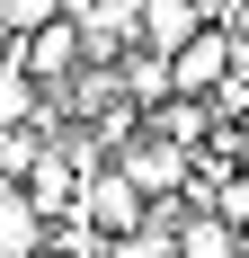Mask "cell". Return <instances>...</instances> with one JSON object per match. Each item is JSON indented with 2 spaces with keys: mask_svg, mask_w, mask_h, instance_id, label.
<instances>
[{
  "mask_svg": "<svg viewBox=\"0 0 249 258\" xmlns=\"http://www.w3.org/2000/svg\"><path fill=\"white\" fill-rule=\"evenodd\" d=\"M53 240V214L36 205V187L27 178H0V258H36Z\"/></svg>",
  "mask_w": 249,
  "mask_h": 258,
  "instance_id": "cell-4",
  "label": "cell"
},
{
  "mask_svg": "<svg viewBox=\"0 0 249 258\" xmlns=\"http://www.w3.org/2000/svg\"><path fill=\"white\" fill-rule=\"evenodd\" d=\"M80 214H89L98 232H116V240H125V232H143V223H151V196L125 178L116 160H98V169H89V187H80Z\"/></svg>",
  "mask_w": 249,
  "mask_h": 258,
  "instance_id": "cell-3",
  "label": "cell"
},
{
  "mask_svg": "<svg viewBox=\"0 0 249 258\" xmlns=\"http://www.w3.org/2000/svg\"><path fill=\"white\" fill-rule=\"evenodd\" d=\"M205 27H214V9H205V0H143V45H160V53L196 45Z\"/></svg>",
  "mask_w": 249,
  "mask_h": 258,
  "instance_id": "cell-5",
  "label": "cell"
},
{
  "mask_svg": "<svg viewBox=\"0 0 249 258\" xmlns=\"http://www.w3.org/2000/svg\"><path fill=\"white\" fill-rule=\"evenodd\" d=\"M53 9H63V0H0V27H9V36H27V27H45Z\"/></svg>",
  "mask_w": 249,
  "mask_h": 258,
  "instance_id": "cell-6",
  "label": "cell"
},
{
  "mask_svg": "<svg viewBox=\"0 0 249 258\" xmlns=\"http://www.w3.org/2000/svg\"><path fill=\"white\" fill-rule=\"evenodd\" d=\"M18 62L45 80V89H72V80H80V62H89V36H80V18H72V9H53L45 27H27V36H18Z\"/></svg>",
  "mask_w": 249,
  "mask_h": 258,
  "instance_id": "cell-2",
  "label": "cell"
},
{
  "mask_svg": "<svg viewBox=\"0 0 249 258\" xmlns=\"http://www.w3.org/2000/svg\"><path fill=\"white\" fill-rule=\"evenodd\" d=\"M116 169L134 187H143L151 205H169V196H187V187H196V143H178V134H134V143H116Z\"/></svg>",
  "mask_w": 249,
  "mask_h": 258,
  "instance_id": "cell-1",
  "label": "cell"
}]
</instances>
